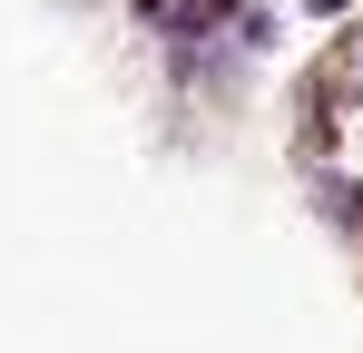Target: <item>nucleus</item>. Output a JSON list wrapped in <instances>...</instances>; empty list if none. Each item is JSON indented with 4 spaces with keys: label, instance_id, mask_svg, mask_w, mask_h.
Masks as SVG:
<instances>
[{
    "label": "nucleus",
    "instance_id": "f257e3e1",
    "mask_svg": "<svg viewBox=\"0 0 363 353\" xmlns=\"http://www.w3.org/2000/svg\"><path fill=\"white\" fill-rule=\"evenodd\" d=\"M334 89L363 99V30H354V40H334Z\"/></svg>",
    "mask_w": 363,
    "mask_h": 353
}]
</instances>
